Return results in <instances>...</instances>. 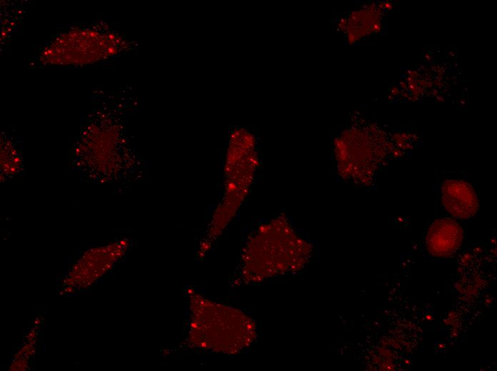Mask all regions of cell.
I'll use <instances>...</instances> for the list:
<instances>
[{
  "label": "cell",
  "instance_id": "7a4b0ae2",
  "mask_svg": "<svg viewBox=\"0 0 497 371\" xmlns=\"http://www.w3.org/2000/svg\"><path fill=\"white\" fill-rule=\"evenodd\" d=\"M441 200L446 210L458 219L471 218L478 208L475 190L468 183L462 180L445 181L441 186Z\"/></svg>",
  "mask_w": 497,
  "mask_h": 371
},
{
  "label": "cell",
  "instance_id": "3957f363",
  "mask_svg": "<svg viewBox=\"0 0 497 371\" xmlns=\"http://www.w3.org/2000/svg\"><path fill=\"white\" fill-rule=\"evenodd\" d=\"M463 235V230L456 222L447 218L437 219L427 232V250L436 257L449 256L459 248Z\"/></svg>",
  "mask_w": 497,
  "mask_h": 371
},
{
  "label": "cell",
  "instance_id": "6da1fadb",
  "mask_svg": "<svg viewBox=\"0 0 497 371\" xmlns=\"http://www.w3.org/2000/svg\"><path fill=\"white\" fill-rule=\"evenodd\" d=\"M188 298L187 334L190 347L208 352L236 353L256 337V325L243 312L195 291Z\"/></svg>",
  "mask_w": 497,
  "mask_h": 371
}]
</instances>
